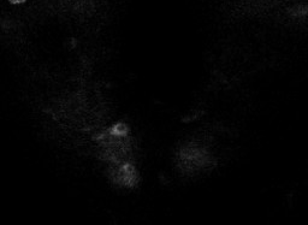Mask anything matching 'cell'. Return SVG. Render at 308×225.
<instances>
[{
  "label": "cell",
  "mask_w": 308,
  "mask_h": 225,
  "mask_svg": "<svg viewBox=\"0 0 308 225\" xmlns=\"http://www.w3.org/2000/svg\"><path fill=\"white\" fill-rule=\"evenodd\" d=\"M12 4H19V3H24L25 0H10Z\"/></svg>",
  "instance_id": "cell-1"
}]
</instances>
